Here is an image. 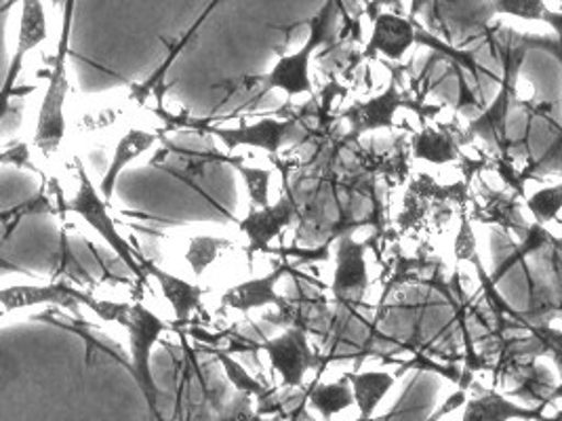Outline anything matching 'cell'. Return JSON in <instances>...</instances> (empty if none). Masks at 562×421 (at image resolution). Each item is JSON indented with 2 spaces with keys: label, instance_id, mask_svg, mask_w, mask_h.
<instances>
[{
  "label": "cell",
  "instance_id": "obj_1",
  "mask_svg": "<svg viewBox=\"0 0 562 421\" xmlns=\"http://www.w3.org/2000/svg\"><path fill=\"white\" fill-rule=\"evenodd\" d=\"M504 34L508 36V41H497L502 52V66H504L502 89L493 100V104L488 105L479 118L470 123L468 137H483L486 144H491L499 152L502 160H510L512 139L508 133V118H510L512 107L518 104L516 100L518 72L525 64L527 53L531 49L527 47V41L522 34H514L510 30H504Z\"/></svg>",
  "mask_w": 562,
  "mask_h": 421
},
{
  "label": "cell",
  "instance_id": "obj_2",
  "mask_svg": "<svg viewBox=\"0 0 562 421\" xmlns=\"http://www.w3.org/2000/svg\"><path fill=\"white\" fill-rule=\"evenodd\" d=\"M121 325L127 329L128 333V352H131L128 371L146 398L154 420L162 421L158 413V388L154 382L150 359H153L154 345L158 343L165 331H169V325L160 316L154 315L153 310L146 308L144 304H131Z\"/></svg>",
  "mask_w": 562,
  "mask_h": 421
},
{
  "label": "cell",
  "instance_id": "obj_3",
  "mask_svg": "<svg viewBox=\"0 0 562 421\" xmlns=\"http://www.w3.org/2000/svg\"><path fill=\"white\" fill-rule=\"evenodd\" d=\"M333 13H335V2L329 0L321 9V13L310 22V34H307L306 43L297 52L279 57V61L272 66V70L261 79L259 95H263L268 91H282L289 98L312 93L310 61H312V55L329 36Z\"/></svg>",
  "mask_w": 562,
  "mask_h": 421
},
{
  "label": "cell",
  "instance_id": "obj_4",
  "mask_svg": "<svg viewBox=\"0 0 562 421\" xmlns=\"http://www.w3.org/2000/svg\"><path fill=\"white\" fill-rule=\"evenodd\" d=\"M78 167V190L75 198L70 201V209L77 213L80 219H85L100 237L112 247V251L123 260L128 270L137 276L139 283L148 281V272L142 265V258H137L131 249L127 240L119 232L116 221L112 219L110 210H108V201L103 198L102 192L93 185L91 178L87 175L82 162L77 160Z\"/></svg>",
  "mask_w": 562,
  "mask_h": 421
},
{
  "label": "cell",
  "instance_id": "obj_5",
  "mask_svg": "<svg viewBox=\"0 0 562 421\" xmlns=\"http://www.w3.org/2000/svg\"><path fill=\"white\" fill-rule=\"evenodd\" d=\"M194 125L201 127V132L217 137L228 152L245 146V148L266 150L268 155L277 157L286 144H302L307 139V133L304 132V127H300L295 118H263L254 125H243V127H215V125H203V123H194Z\"/></svg>",
  "mask_w": 562,
  "mask_h": 421
},
{
  "label": "cell",
  "instance_id": "obj_6",
  "mask_svg": "<svg viewBox=\"0 0 562 421\" xmlns=\"http://www.w3.org/2000/svg\"><path fill=\"white\" fill-rule=\"evenodd\" d=\"M0 301L4 315L24 310L32 306H59L78 310V306L89 308L91 312L98 310L100 299H95L89 291H80L70 287L68 283H55V285H11L0 291Z\"/></svg>",
  "mask_w": 562,
  "mask_h": 421
},
{
  "label": "cell",
  "instance_id": "obj_7",
  "mask_svg": "<svg viewBox=\"0 0 562 421\" xmlns=\"http://www.w3.org/2000/svg\"><path fill=\"white\" fill-rule=\"evenodd\" d=\"M259 348L268 354L270 365L281 375L284 388H300L307 371L318 365V359L307 342L306 331L302 329H289L279 338L263 340Z\"/></svg>",
  "mask_w": 562,
  "mask_h": 421
},
{
  "label": "cell",
  "instance_id": "obj_8",
  "mask_svg": "<svg viewBox=\"0 0 562 421\" xmlns=\"http://www.w3.org/2000/svg\"><path fill=\"white\" fill-rule=\"evenodd\" d=\"M367 242H357L355 238L341 237L337 242V262L333 272L331 293L339 304L358 306L369 289V270H367Z\"/></svg>",
  "mask_w": 562,
  "mask_h": 421
},
{
  "label": "cell",
  "instance_id": "obj_9",
  "mask_svg": "<svg viewBox=\"0 0 562 421\" xmlns=\"http://www.w3.org/2000/svg\"><path fill=\"white\" fill-rule=\"evenodd\" d=\"M295 217H297V205L291 192H286L274 205L251 207V210L238 221V228L249 240V251L263 253L270 249V242L281 237L282 230L295 221Z\"/></svg>",
  "mask_w": 562,
  "mask_h": 421
},
{
  "label": "cell",
  "instance_id": "obj_10",
  "mask_svg": "<svg viewBox=\"0 0 562 421\" xmlns=\"http://www.w3.org/2000/svg\"><path fill=\"white\" fill-rule=\"evenodd\" d=\"M407 105V107H419L403 95L396 84L392 82L380 95L367 100V102H357L344 110V118L350 123L352 135L360 137L364 133L378 132V129H392L394 127V116L396 112Z\"/></svg>",
  "mask_w": 562,
  "mask_h": 421
},
{
  "label": "cell",
  "instance_id": "obj_11",
  "mask_svg": "<svg viewBox=\"0 0 562 421\" xmlns=\"http://www.w3.org/2000/svg\"><path fill=\"white\" fill-rule=\"evenodd\" d=\"M417 38H422V32L411 18L394 11H384L373 20V30L364 49V57L384 55L387 59L398 61L405 57V53L409 52Z\"/></svg>",
  "mask_w": 562,
  "mask_h": 421
},
{
  "label": "cell",
  "instance_id": "obj_12",
  "mask_svg": "<svg viewBox=\"0 0 562 421\" xmlns=\"http://www.w3.org/2000/svg\"><path fill=\"white\" fill-rule=\"evenodd\" d=\"M47 34H49V30H47V13L43 7V0H22V15H20L15 52L11 57L9 77L4 82L7 98H11V93H13V84L18 80V75L22 72L27 53H32L38 45H43Z\"/></svg>",
  "mask_w": 562,
  "mask_h": 421
},
{
  "label": "cell",
  "instance_id": "obj_13",
  "mask_svg": "<svg viewBox=\"0 0 562 421\" xmlns=\"http://www.w3.org/2000/svg\"><path fill=\"white\" fill-rule=\"evenodd\" d=\"M286 272H289V265L281 263L270 274H266L261 278H251V281L234 285L222 295V308H231V310L245 312V315L257 310V308H266V306L284 308L286 301L277 293V285Z\"/></svg>",
  "mask_w": 562,
  "mask_h": 421
},
{
  "label": "cell",
  "instance_id": "obj_14",
  "mask_svg": "<svg viewBox=\"0 0 562 421\" xmlns=\"http://www.w3.org/2000/svg\"><path fill=\"white\" fill-rule=\"evenodd\" d=\"M546 407L548 402H539L537 407H520L499 392L483 390L463 405L461 421H541L546 418Z\"/></svg>",
  "mask_w": 562,
  "mask_h": 421
},
{
  "label": "cell",
  "instance_id": "obj_15",
  "mask_svg": "<svg viewBox=\"0 0 562 421\" xmlns=\"http://www.w3.org/2000/svg\"><path fill=\"white\" fill-rule=\"evenodd\" d=\"M158 141V133L146 132V129H128L116 144L114 157L110 160V167L103 175L100 192L103 198L110 203L114 196V187L119 184L121 173L127 169L135 158L144 157L148 150H153L154 144Z\"/></svg>",
  "mask_w": 562,
  "mask_h": 421
},
{
  "label": "cell",
  "instance_id": "obj_16",
  "mask_svg": "<svg viewBox=\"0 0 562 421\" xmlns=\"http://www.w3.org/2000/svg\"><path fill=\"white\" fill-rule=\"evenodd\" d=\"M142 265L148 272V276H153L154 281L158 283L165 299L171 304L178 322H186L188 316L192 315L196 308H201L205 293L199 285L178 278L176 274L158 268L156 263L148 262L144 258H142Z\"/></svg>",
  "mask_w": 562,
  "mask_h": 421
},
{
  "label": "cell",
  "instance_id": "obj_17",
  "mask_svg": "<svg viewBox=\"0 0 562 421\" xmlns=\"http://www.w3.org/2000/svg\"><path fill=\"white\" fill-rule=\"evenodd\" d=\"M346 375L352 384L355 398H357V407L360 411L358 421L371 420L375 409L384 400V396L396 384V375L385 373V371H364V373H346Z\"/></svg>",
  "mask_w": 562,
  "mask_h": 421
},
{
  "label": "cell",
  "instance_id": "obj_18",
  "mask_svg": "<svg viewBox=\"0 0 562 421\" xmlns=\"http://www.w3.org/2000/svg\"><path fill=\"white\" fill-rule=\"evenodd\" d=\"M307 402L325 421H331L337 413L352 409L357 405V398L348 375H344L339 382L333 384H314V388L307 392Z\"/></svg>",
  "mask_w": 562,
  "mask_h": 421
},
{
  "label": "cell",
  "instance_id": "obj_19",
  "mask_svg": "<svg viewBox=\"0 0 562 421\" xmlns=\"http://www.w3.org/2000/svg\"><path fill=\"white\" fill-rule=\"evenodd\" d=\"M458 155H460L458 144L447 132L426 127L424 132H419L413 137V157L419 158V160L445 164V162L456 160Z\"/></svg>",
  "mask_w": 562,
  "mask_h": 421
},
{
  "label": "cell",
  "instance_id": "obj_20",
  "mask_svg": "<svg viewBox=\"0 0 562 421\" xmlns=\"http://www.w3.org/2000/svg\"><path fill=\"white\" fill-rule=\"evenodd\" d=\"M495 13L512 15L531 22H546L548 26H562V11H552L543 0H491Z\"/></svg>",
  "mask_w": 562,
  "mask_h": 421
},
{
  "label": "cell",
  "instance_id": "obj_21",
  "mask_svg": "<svg viewBox=\"0 0 562 421\" xmlns=\"http://www.w3.org/2000/svg\"><path fill=\"white\" fill-rule=\"evenodd\" d=\"M226 249H232V240L217 237H196L190 240L186 251V262L192 268L194 276H203L206 268L215 262Z\"/></svg>",
  "mask_w": 562,
  "mask_h": 421
},
{
  "label": "cell",
  "instance_id": "obj_22",
  "mask_svg": "<svg viewBox=\"0 0 562 421\" xmlns=\"http://www.w3.org/2000/svg\"><path fill=\"white\" fill-rule=\"evenodd\" d=\"M226 162H231L232 167L240 173L243 182L247 185L249 192V201L251 207H268L270 205V182H272V173L259 167H247L240 157L224 158Z\"/></svg>",
  "mask_w": 562,
  "mask_h": 421
},
{
  "label": "cell",
  "instance_id": "obj_23",
  "mask_svg": "<svg viewBox=\"0 0 562 421\" xmlns=\"http://www.w3.org/2000/svg\"><path fill=\"white\" fill-rule=\"evenodd\" d=\"M209 352L222 363V367L226 371V375H228L232 384L236 386V390H240L243 395H254L259 396V398L266 396V388L257 382L256 377H251L243 365H238L228 352L215 350V348H209Z\"/></svg>",
  "mask_w": 562,
  "mask_h": 421
},
{
  "label": "cell",
  "instance_id": "obj_24",
  "mask_svg": "<svg viewBox=\"0 0 562 421\" xmlns=\"http://www.w3.org/2000/svg\"><path fill=\"white\" fill-rule=\"evenodd\" d=\"M527 207L536 215L537 224L554 221L562 209V184L539 190L527 201Z\"/></svg>",
  "mask_w": 562,
  "mask_h": 421
},
{
  "label": "cell",
  "instance_id": "obj_25",
  "mask_svg": "<svg viewBox=\"0 0 562 421\" xmlns=\"http://www.w3.org/2000/svg\"><path fill=\"white\" fill-rule=\"evenodd\" d=\"M531 331L537 338V343L541 345V352L550 354L552 361L557 363V367L561 371V384L552 390V395L548 398L550 405H552L557 400H562V331L550 329L548 325H533Z\"/></svg>",
  "mask_w": 562,
  "mask_h": 421
},
{
  "label": "cell",
  "instance_id": "obj_26",
  "mask_svg": "<svg viewBox=\"0 0 562 421\" xmlns=\"http://www.w3.org/2000/svg\"><path fill=\"white\" fill-rule=\"evenodd\" d=\"M554 32H557L554 36H525V41H527V47H529L531 52H533V49H539V52L550 53L552 57H557V61L562 66V26L557 27ZM561 146L562 132L561 137H559V141L552 146L550 155H559Z\"/></svg>",
  "mask_w": 562,
  "mask_h": 421
},
{
  "label": "cell",
  "instance_id": "obj_27",
  "mask_svg": "<svg viewBox=\"0 0 562 421\" xmlns=\"http://www.w3.org/2000/svg\"><path fill=\"white\" fill-rule=\"evenodd\" d=\"M476 255H479L476 253V238H474V232L470 228L468 217L463 215L461 217L460 235H458V240H456V258L460 262H472Z\"/></svg>",
  "mask_w": 562,
  "mask_h": 421
},
{
  "label": "cell",
  "instance_id": "obj_28",
  "mask_svg": "<svg viewBox=\"0 0 562 421\" xmlns=\"http://www.w3.org/2000/svg\"><path fill=\"white\" fill-rule=\"evenodd\" d=\"M384 11H394V13H403V0H369L367 4V15L373 22L380 13Z\"/></svg>",
  "mask_w": 562,
  "mask_h": 421
},
{
  "label": "cell",
  "instance_id": "obj_29",
  "mask_svg": "<svg viewBox=\"0 0 562 421\" xmlns=\"http://www.w3.org/2000/svg\"><path fill=\"white\" fill-rule=\"evenodd\" d=\"M550 247H552V262H554V272L561 278L562 283V237H552L550 235Z\"/></svg>",
  "mask_w": 562,
  "mask_h": 421
},
{
  "label": "cell",
  "instance_id": "obj_30",
  "mask_svg": "<svg viewBox=\"0 0 562 421\" xmlns=\"http://www.w3.org/2000/svg\"><path fill=\"white\" fill-rule=\"evenodd\" d=\"M224 421H263L259 416H251L249 411H243V413H238V416H234V418H228V420Z\"/></svg>",
  "mask_w": 562,
  "mask_h": 421
},
{
  "label": "cell",
  "instance_id": "obj_31",
  "mask_svg": "<svg viewBox=\"0 0 562 421\" xmlns=\"http://www.w3.org/2000/svg\"><path fill=\"white\" fill-rule=\"evenodd\" d=\"M541 421H562V411H559V413L552 416V418H543Z\"/></svg>",
  "mask_w": 562,
  "mask_h": 421
}]
</instances>
